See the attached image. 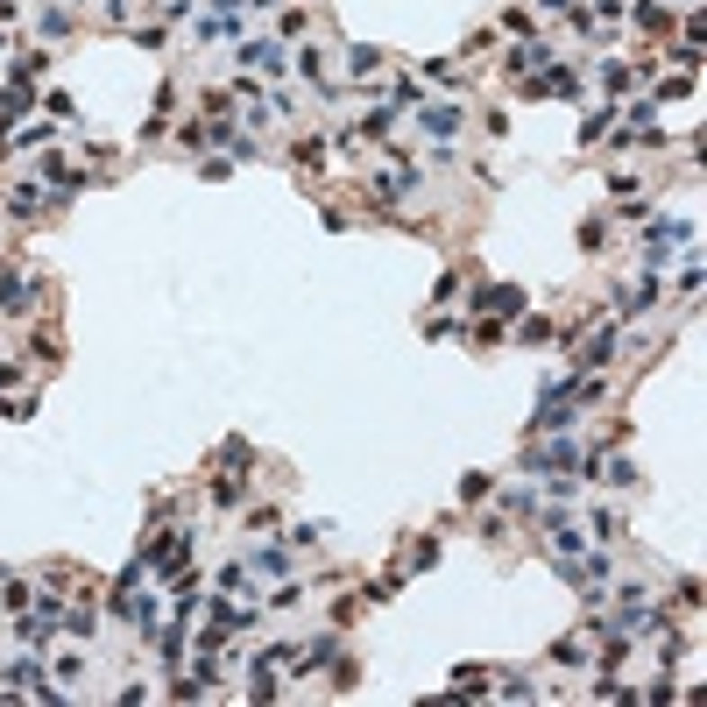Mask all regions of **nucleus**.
<instances>
[{
	"instance_id": "nucleus-1",
	"label": "nucleus",
	"mask_w": 707,
	"mask_h": 707,
	"mask_svg": "<svg viewBox=\"0 0 707 707\" xmlns=\"http://www.w3.org/2000/svg\"><path fill=\"white\" fill-rule=\"evenodd\" d=\"M425 128H432V135H446V128H460V106H425Z\"/></svg>"
}]
</instances>
